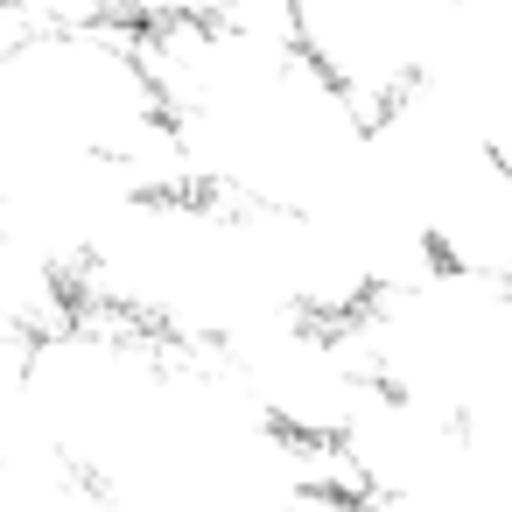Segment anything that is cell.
I'll list each match as a JSON object with an SVG mask.
<instances>
[{
    "label": "cell",
    "mask_w": 512,
    "mask_h": 512,
    "mask_svg": "<svg viewBox=\"0 0 512 512\" xmlns=\"http://www.w3.org/2000/svg\"><path fill=\"white\" fill-rule=\"evenodd\" d=\"M176 183L246 211H330L365 183L372 106L309 64L288 15H225L141 36Z\"/></svg>",
    "instance_id": "cell-1"
}]
</instances>
